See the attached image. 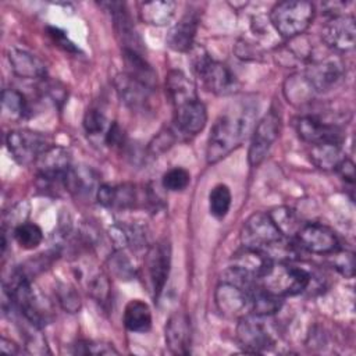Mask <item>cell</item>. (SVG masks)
Segmentation results:
<instances>
[{
  "instance_id": "1",
  "label": "cell",
  "mask_w": 356,
  "mask_h": 356,
  "mask_svg": "<svg viewBox=\"0 0 356 356\" xmlns=\"http://www.w3.org/2000/svg\"><path fill=\"white\" fill-rule=\"evenodd\" d=\"M254 114V106L239 103L214 121L206 147V160L209 164L218 163L241 146L253 127Z\"/></svg>"
},
{
  "instance_id": "2",
  "label": "cell",
  "mask_w": 356,
  "mask_h": 356,
  "mask_svg": "<svg viewBox=\"0 0 356 356\" xmlns=\"http://www.w3.org/2000/svg\"><path fill=\"white\" fill-rule=\"evenodd\" d=\"M189 60L195 74L203 81L209 92L218 96H229L238 92L239 82L234 72L225 64L211 58L204 47H192Z\"/></svg>"
},
{
  "instance_id": "3",
  "label": "cell",
  "mask_w": 356,
  "mask_h": 356,
  "mask_svg": "<svg viewBox=\"0 0 356 356\" xmlns=\"http://www.w3.org/2000/svg\"><path fill=\"white\" fill-rule=\"evenodd\" d=\"M314 6L303 0H286L277 3L270 13V24L277 33L286 39L300 36L312 24Z\"/></svg>"
},
{
  "instance_id": "4",
  "label": "cell",
  "mask_w": 356,
  "mask_h": 356,
  "mask_svg": "<svg viewBox=\"0 0 356 356\" xmlns=\"http://www.w3.org/2000/svg\"><path fill=\"white\" fill-rule=\"evenodd\" d=\"M310 274L289 261H273L267 271L259 278V284L267 291L284 296H293L303 292L310 284Z\"/></svg>"
},
{
  "instance_id": "5",
  "label": "cell",
  "mask_w": 356,
  "mask_h": 356,
  "mask_svg": "<svg viewBox=\"0 0 356 356\" xmlns=\"http://www.w3.org/2000/svg\"><path fill=\"white\" fill-rule=\"evenodd\" d=\"M345 72L342 60L332 54H317L313 53L307 58L305 78L314 89V92H325L339 83Z\"/></svg>"
},
{
  "instance_id": "6",
  "label": "cell",
  "mask_w": 356,
  "mask_h": 356,
  "mask_svg": "<svg viewBox=\"0 0 356 356\" xmlns=\"http://www.w3.org/2000/svg\"><path fill=\"white\" fill-rule=\"evenodd\" d=\"M285 238L268 213L256 211L248 217L241 229V242L245 248H252L266 252L270 246Z\"/></svg>"
},
{
  "instance_id": "7",
  "label": "cell",
  "mask_w": 356,
  "mask_h": 356,
  "mask_svg": "<svg viewBox=\"0 0 356 356\" xmlns=\"http://www.w3.org/2000/svg\"><path fill=\"white\" fill-rule=\"evenodd\" d=\"M6 145L13 159L21 165L36 163L38 157L50 146L43 134L32 129H14L6 136Z\"/></svg>"
},
{
  "instance_id": "8",
  "label": "cell",
  "mask_w": 356,
  "mask_h": 356,
  "mask_svg": "<svg viewBox=\"0 0 356 356\" xmlns=\"http://www.w3.org/2000/svg\"><path fill=\"white\" fill-rule=\"evenodd\" d=\"M281 132V115L271 108L254 127L252 140L248 150V161L252 167H257L268 154L273 143Z\"/></svg>"
},
{
  "instance_id": "9",
  "label": "cell",
  "mask_w": 356,
  "mask_h": 356,
  "mask_svg": "<svg viewBox=\"0 0 356 356\" xmlns=\"http://www.w3.org/2000/svg\"><path fill=\"white\" fill-rule=\"evenodd\" d=\"M170 266H171L170 243L163 241L152 245L145 256L143 267H145V277L147 280L149 291L154 299H157L164 289V285L170 274Z\"/></svg>"
},
{
  "instance_id": "10",
  "label": "cell",
  "mask_w": 356,
  "mask_h": 356,
  "mask_svg": "<svg viewBox=\"0 0 356 356\" xmlns=\"http://www.w3.org/2000/svg\"><path fill=\"white\" fill-rule=\"evenodd\" d=\"M264 316L246 314L239 318L236 337L245 352L259 353L274 345V337L264 323Z\"/></svg>"
},
{
  "instance_id": "11",
  "label": "cell",
  "mask_w": 356,
  "mask_h": 356,
  "mask_svg": "<svg viewBox=\"0 0 356 356\" xmlns=\"http://www.w3.org/2000/svg\"><path fill=\"white\" fill-rule=\"evenodd\" d=\"M295 238L302 249L316 254H330L339 248L335 232L320 222L303 224Z\"/></svg>"
},
{
  "instance_id": "12",
  "label": "cell",
  "mask_w": 356,
  "mask_h": 356,
  "mask_svg": "<svg viewBox=\"0 0 356 356\" xmlns=\"http://www.w3.org/2000/svg\"><path fill=\"white\" fill-rule=\"evenodd\" d=\"M321 38L325 46L332 51H348L355 47L356 28L352 15H337L324 25Z\"/></svg>"
},
{
  "instance_id": "13",
  "label": "cell",
  "mask_w": 356,
  "mask_h": 356,
  "mask_svg": "<svg viewBox=\"0 0 356 356\" xmlns=\"http://www.w3.org/2000/svg\"><path fill=\"white\" fill-rule=\"evenodd\" d=\"M295 129L298 136L302 140L310 143L312 146L318 143H327V142H334V143L342 142V132L337 125L328 124L313 115H303L296 118Z\"/></svg>"
},
{
  "instance_id": "14",
  "label": "cell",
  "mask_w": 356,
  "mask_h": 356,
  "mask_svg": "<svg viewBox=\"0 0 356 356\" xmlns=\"http://www.w3.org/2000/svg\"><path fill=\"white\" fill-rule=\"evenodd\" d=\"M114 86L121 102L134 111H145L150 106L153 88L135 79L127 72H121L114 79Z\"/></svg>"
},
{
  "instance_id": "15",
  "label": "cell",
  "mask_w": 356,
  "mask_h": 356,
  "mask_svg": "<svg viewBox=\"0 0 356 356\" xmlns=\"http://www.w3.org/2000/svg\"><path fill=\"white\" fill-rule=\"evenodd\" d=\"M174 128L179 136L191 138L203 131L207 122V110L204 104L196 99L174 108Z\"/></svg>"
},
{
  "instance_id": "16",
  "label": "cell",
  "mask_w": 356,
  "mask_h": 356,
  "mask_svg": "<svg viewBox=\"0 0 356 356\" xmlns=\"http://www.w3.org/2000/svg\"><path fill=\"white\" fill-rule=\"evenodd\" d=\"M217 309L229 318H241L250 313L249 292L234 284L221 281L214 293Z\"/></svg>"
},
{
  "instance_id": "17",
  "label": "cell",
  "mask_w": 356,
  "mask_h": 356,
  "mask_svg": "<svg viewBox=\"0 0 356 356\" xmlns=\"http://www.w3.org/2000/svg\"><path fill=\"white\" fill-rule=\"evenodd\" d=\"M39 178L47 179H61L67 174L71 165V153L63 147L50 145L35 163Z\"/></svg>"
},
{
  "instance_id": "18",
  "label": "cell",
  "mask_w": 356,
  "mask_h": 356,
  "mask_svg": "<svg viewBox=\"0 0 356 356\" xmlns=\"http://www.w3.org/2000/svg\"><path fill=\"white\" fill-rule=\"evenodd\" d=\"M199 25V13L197 10H186L181 19L170 29L167 35V44L170 49L185 53L191 51L193 47V40L196 36Z\"/></svg>"
},
{
  "instance_id": "19",
  "label": "cell",
  "mask_w": 356,
  "mask_h": 356,
  "mask_svg": "<svg viewBox=\"0 0 356 356\" xmlns=\"http://www.w3.org/2000/svg\"><path fill=\"white\" fill-rule=\"evenodd\" d=\"M165 343L174 355L189 353L191 321L184 312H175L165 324Z\"/></svg>"
},
{
  "instance_id": "20",
  "label": "cell",
  "mask_w": 356,
  "mask_h": 356,
  "mask_svg": "<svg viewBox=\"0 0 356 356\" xmlns=\"http://www.w3.org/2000/svg\"><path fill=\"white\" fill-rule=\"evenodd\" d=\"M103 6L108 7V11L111 13L114 29H115L117 38L121 42L122 49L139 51L142 42L134 29V25L131 22V18L125 8V4L114 1V3H103Z\"/></svg>"
},
{
  "instance_id": "21",
  "label": "cell",
  "mask_w": 356,
  "mask_h": 356,
  "mask_svg": "<svg viewBox=\"0 0 356 356\" xmlns=\"http://www.w3.org/2000/svg\"><path fill=\"white\" fill-rule=\"evenodd\" d=\"M7 57L11 70L17 76L25 79H44L46 65L35 54L26 50L11 47L7 51Z\"/></svg>"
},
{
  "instance_id": "22",
  "label": "cell",
  "mask_w": 356,
  "mask_h": 356,
  "mask_svg": "<svg viewBox=\"0 0 356 356\" xmlns=\"http://www.w3.org/2000/svg\"><path fill=\"white\" fill-rule=\"evenodd\" d=\"M63 186L78 197H88L92 193L96 195L97 188V174L85 165L71 167L63 178Z\"/></svg>"
},
{
  "instance_id": "23",
  "label": "cell",
  "mask_w": 356,
  "mask_h": 356,
  "mask_svg": "<svg viewBox=\"0 0 356 356\" xmlns=\"http://www.w3.org/2000/svg\"><path fill=\"white\" fill-rule=\"evenodd\" d=\"M165 90L174 108L199 99L193 81L179 70L168 72L165 78Z\"/></svg>"
},
{
  "instance_id": "24",
  "label": "cell",
  "mask_w": 356,
  "mask_h": 356,
  "mask_svg": "<svg viewBox=\"0 0 356 356\" xmlns=\"http://www.w3.org/2000/svg\"><path fill=\"white\" fill-rule=\"evenodd\" d=\"M273 260L263 252L252 248H242L232 257V266L259 280L270 267Z\"/></svg>"
},
{
  "instance_id": "25",
  "label": "cell",
  "mask_w": 356,
  "mask_h": 356,
  "mask_svg": "<svg viewBox=\"0 0 356 356\" xmlns=\"http://www.w3.org/2000/svg\"><path fill=\"white\" fill-rule=\"evenodd\" d=\"M124 325L132 332H147L152 327V312L146 302L132 299L124 309Z\"/></svg>"
},
{
  "instance_id": "26",
  "label": "cell",
  "mask_w": 356,
  "mask_h": 356,
  "mask_svg": "<svg viewBox=\"0 0 356 356\" xmlns=\"http://www.w3.org/2000/svg\"><path fill=\"white\" fill-rule=\"evenodd\" d=\"M175 10H177V4L171 0L147 1L140 4L139 17L145 24L163 26V25H167L174 18Z\"/></svg>"
},
{
  "instance_id": "27",
  "label": "cell",
  "mask_w": 356,
  "mask_h": 356,
  "mask_svg": "<svg viewBox=\"0 0 356 356\" xmlns=\"http://www.w3.org/2000/svg\"><path fill=\"white\" fill-rule=\"evenodd\" d=\"M249 305L252 314L270 317L281 309L282 298L267 291L257 282V285L249 291Z\"/></svg>"
},
{
  "instance_id": "28",
  "label": "cell",
  "mask_w": 356,
  "mask_h": 356,
  "mask_svg": "<svg viewBox=\"0 0 356 356\" xmlns=\"http://www.w3.org/2000/svg\"><path fill=\"white\" fill-rule=\"evenodd\" d=\"M122 57H124V63H125V68H127L125 72L154 89L156 82H157L156 72L147 64V61L142 57V54L135 50L122 49Z\"/></svg>"
},
{
  "instance_id": "29",
  "label": "cell",
  "mask_w": 356,
  "mask_h": 356,
  "mask_svg": "<svg viewBox=\"0 0 356 356\" xmlns=\"http://www.w3.org/2000/svg\"><path fill=\"white\" fill-rule=\"evenodd\" d=\"M345 157L341 143H318L313 145L310 150V160L320 170H337Z\"/></svg>"
},
{
  "instance_id": "30",
  "label": "cell",
  "mask_w": 356,
  "mask_h": 356,
  "mask_svg": "<svg viewBox=\"0 0 356 356\" xmlns=\"http://www.w3.org/2000/svg\"><path fill=\"white\" fill-rule=\"evenodd\" d=\"M3 114L11 120H24L29 115V104L17 89H4L1 93Z\"/></svg>"
},
{
  "instance_id": "31",
  "label": "cell",
  "mask_w": 356,
  "mask_h": 356,
  "mask_svg": "<svg viewBox=\"0 0 356 356\" xmlns=\"http://www.w3.org/2000/svg\"><path fill=\"white\" fill-rule=\"evenodd\" d=\"M284 93H285V97L288 99V102H291L292 104H303V103H307L312 99L313 93H316V92L310 86V83L307 82V79L305 78L303 74L302 75L296 74V75L289 76L285 81Z\"/></svg>"
},
{
  "instance_id": "32",
  "label": "cell",
  "mask_w": 356,
  "mask_h": 356,
  "mask_svg": "<svg viewBox=\"0 0 356 356\" xmlns=\"http://www.w3.org/2000/svg\"><path fill=\"white\" fill-rule=\"evenodd\" d=\"M268 216L271 217L273 222L278 228V231L285 236V238H292L298 234L300 227L303 225L296 216V213L285 206L275 207L271 211H268Z\"/></svg>"
},
{
  "instance_id": "33",
  "label": "cell",
  "mask_w": 356,
  "mask_h": 356,
  "mask_svg": "<svg viewBox=\"0 0 356 356\" xmlns=\"http://www.w3.org/2000/svg\"><path fill=\"white\" fill-rule=\"evenodd\" d=\"M231 191L227 185L218 184L209 193V210L213 217L221 220L227 216L231 207Z\"/></svg>"
},
{
  "instance_id": "34",
  "label": "cell",
  "mask_w": 356,
  "mask_h": 356,
  "mask_svg": "<svg viewBox=\"0 0 356 356\" xmlns=\"http://www.w3.org/2000/svg\"><path fill=\"white\" fill-rule=\"evenodd\" d=\"M13 236H14L15 242L22 249L31 250V249H35L40 245V242L43 239V232H42L39 225L25 221L21 225H18L17 228H14Z\"/></svg>"
},
{
  "instance_id": "35",
  "label": "cell",
  "mask_w": 356,
  "mask_h": 356,
  "mask_svg": "<svg viewBox=\"0 0 356 356\" xmlns=\"http://www.w3.org/2000/svg\"><path fill=\"white\" fill-rule=\"evenodd\" d=\"M24 327H22V335L25 339V346L28 349L29 353L33 355H44V353H50L47 345H46V339L43 338V335L39 332L40 327L29 323L26 318H24Z\"/></svg>"
},
{
  "instance_id": "36",
  "label": "cell",
  "mask_w": 356,
  "mask_h": 356,
  "mask_svg": "<svg viewBox=\"0 0 356 356\" xmlns=\"http://www.w3.org/2000/svg\"><path fill=\"white\" fill-rule=\"evenodd\" d=\"M108 267L111 273L124 281H129L136 275V270L132 266L131 260L122 253V250H115L108 257Z\"/></svg>"
},
{
  "instance_id": "37",
  "label": "cell",
  "mask_w": 356,
  "mask_h": 356,
  "mask_svg": "<svg viewBox=\"0 0 356 356\" xmlns=\"http://www.w3.org/2000/svg\"><path fill=\"white\" fill-rule=\"evenodd\" d=\"M108 127H110L108 121L106 120L104 114L100 113L99 110L90 108L85 113L83 128H85V132L88 134V136L92 138V136L103 135V139H104V135H106Z\"/></svg>"
},
{
  "instance_id": "38",
  "label": "cell",
  "mask_w": 356,
  "mask_h": 356,
  "mask_svg": "<svg viewBox=\"0 0 356 356\" xmlns=\"http://www.w3.org/2000/svg\"><path fill=\"white\" fill-rule=\"evenodd\" d=\"M330 263L332 268H335L343 277H353L355 274V254L350 250L337 249L330 253Z\"/></svg>"
},
{
  "instance_id": "39",
  "label": "cell",
  "mask_w": 356,
  "mask_h": 356,
  "mask_svg": "<svg viewBox=\"0 0 356 356\" xmlns=\"http://www.w3.org/2000/svg\"><path fill=\"white\" fill-rule=\"evenodd\" d=\"M191 182V174L185 168L174 167L168 170L161 179L163 188L170 192H181L184 191Z\"/></svg>"
},
{
  "instance_id": "40",
  "label": "cell",
  "mask_w": 356,
  "mask_h": 356,
  "mask_svg": "<svg viewBox=\"0 0 356 356\" xmlns=\"http://www.w3.org/2000/svg\"><path fill=\"white\" fill-rule=\"evenodd\" d=\"M136 203H138V192L134 185L124 184V185L113 186L111 207L129 209V207L136 206Z\"/></svg>"
},
{
  "instance_id": "41",
  "label": "cell",
  "mask_w": 356,
  "mask_h": 356,
  "mask_svg": "<svg viewBox=\"0 0 356 356\" xmlns=\"http://www.w3.org/2000/svg\"><path fill=\"white\" fill-rule=\"evenodd\" d=\"M74 353L75 355H117L118 350L111 345L106 342H97V341H78L74 345Z\"/></svg>"
},
{
  "instance_id": "42",
  "label": "cell",
  "mask_w": 356,
  "mask_h": 356,
  "mask_svg": "<svg viewBox=\"0 0 356 356\" xmlns=\"http://www.w3.org/2000/svg\"><path fill=\"white\" fill-rule=\"evenodd\" d=\"M57 299L61 307L70 313H76L81 309V298L74 286L60 284L57 288Z\"/></svg>"
},
{
  "instance_id": "43",
  "label": "cell",
  "mask_w": 356,
  "mask_h": 356,
  "mask_svg": "<svg viewBox=\"0 0 356 356\" xmlns=\"http://www.w3.org/2000/svg\"><path fill=\"white\" fill-rule=\"evenodd\" d=\"M89 293L92 295V298H95L97 302H106L108 299L110 295V284L107 277L103 273H97L96 275L92 277V280L89 281Z\"/></svg>"
},
{
  "instance_id": "44",
  "label": "cell",
  "mask_w": 356,
  "mask_h": 356,
  "mask_svg": "<svg viewBox=\"0 0 356 356\" xmlns=\"http://www.w3.org/2000/svg\"><path fill=\"white\" fill-rule=\"evenodd\" d=\"M29 213V203L28 202H19L17 203L6 216L3 225H7L8 222L11 224V228L14 231V228H17L18 225H21L22 222H25L26 217Z\"/></svg>"
},
{
  "instance_id": "45",
  "label": "cell",
  "mask_w": 356,
  "mask_h": 356,
  "mask_svg": "<svg viewBox=\"0 0 356 356\" xmlns=\"http://www.w3.org/2000/svg\"><path fill=\"white\" fill-rule=\"evenodd\" d=\"M175 139H177L175 132H172L170 129H167L164 132H160L154 138V140L150 143V150L153 153H163V152H165L168 147H171L174 145Z\"/></svg>"
},
{
  "instance_id": "46",
  "label": "cell",
  "mask_w": 356,
  "mask_h": 356,
  "mask_svg": "<svg viewBox=\"0 0 356 356\" xmlns=\"http://www.w3.org/2000/svg\"><path fill=\"white\" fill-rule=\"evenodd\" d=\"M103 140L110 147L121 146L124 143V131L120 128V125L117 122H111Z\"/></svg>"
},
{
  "instance_id": "47",
  "label": "cell",
  "mask_w": 356,
  "mask_h": 356,
  "mask_svg": "<svg viewBox=\"0 0 356 356\" xmlns=\"http://www.w3.org/2000/svg\"><path fill=\"white\" fill-rule=\"evenodd\" d=\"M235 53L242 60H256L257 56H260V51H257V49L252 47V44L245 40L238 42V44L235 47Z\"/></svg>"
},
{
  "instance_id": "48",
  "label": "cell",
  "mask_w": 356,
  "mask_h": 356,
  "mask_svg": "<svg viewBox=\"0 0 356 356\" xmlns=\"http://www.w3.org/2000/svg\"><path fill=\"white\" fill-rule=\"evenodd\" d=\"M335 171L342 177V179H345V181H348L349 184L353 185V182H355V165H353L352 160L345 157L341 161V164L337 167Z\"/></svg>"
},
{
  "instance_id": "49",
  "label": "cell",
  "mask_w": 356,
  "mask_h": 356,
  "mask_svg": "<svg viewBox=\"0 0 356 356\" xmlns=\"http://www.w3.org/2000/svg\"><path fill=\"white\" fill-rule=\"evenodd\" d=\"M49 35H50L51 39H53L58 46H61L63 49H65V50H68V51L76 50L75 46H74V43L68 40L67 35H65L63 31H60V29H57V28H49Z\"/></svg>"
},
{
  "instance_id": "50",
  "label": "cell",
  "mask_w": 356,
  "mask_h": 356,
  "mask_svg": "<svg viewBox=\"0 0 356 356\" xmlns=\"http://www.w3.org/2000/svg\"><path fill=\"white\" fill-rule=\"evenodd\" d=\"M0 350L4 352V353H8V355H18L19 353V348L18 345H15L13 341L1 337L0 339Z\"/></svg>"
}]
</instances>
